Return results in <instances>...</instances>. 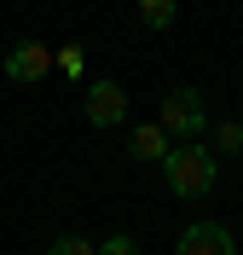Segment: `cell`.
<instances>
[{
  "label": "cell",
  "mask_w": 243,
  "mask_h": 255,
  "mask_svg": "<svg viewBox=\"0 0 243 255\" xmlns=\"http://www.w3.org/2000/svg\"><path fill=\"white\" fill-rule=\"evenodd\" d=\"M52 70V52L41 47V41H17L12 52H6V81H41Z\"/></svg>",
  "instance_id": "cell-5"
},
{
  "label": "cell",
  "mask_w": 243,
  "mask_h": 255,
  "mask_svg": "<svg viewBox=\"0 0 243 255\" xmlns=\"http://www.w3.org/2000/svg\"><path fill=\"white\" fill-rule=\"evenodd\" d=\"M162 174H168V191L174 197H209L214 180H220V157H214L209 145H197V139H179L168 145V157H162Z\"/></svg>",
  "instance_id": "cell-1"
},
{
  "label": "cell",
  "mask_w": 243,
  "mask_h": 255,
  "mask_svg": "<svg viewBox=\"0 0 243 255\" xmlns=\"http://www.w3.org/2000/svg\"><path fill=\"white\" fill-rule=\"evenodd\" d=\"M52 64H58L64 76H81V70H87V52H81V47H58V52H52Z\"/></svg>",
  "instance_id": "cell-10"
},
{
  "label": "cell",
  "mask_w": 243,
  "mask_h": 255,
  "mask_svg": "<svg viewBox=\"0 0 243 255\" xmlns=\"http://www.w3.org/2000/svg\"><path fill=\"white\" fill-rule=\"evenodd\" d=\"M128 151L139 162H162V157H168V128H162V122H133L128 128Z\"/></svg>",
  "instance_id": "cell-6"
},
{
  "label": "cell",
  "mask_w": 243,
  "mask_h": 255,
  "mask_svg": "<svg viewBox=\"0 0 243 255\" xmlns=\"http://www.w3.org/2000/svg\"><path fill=\"white\" fill-rule=\"evenodd\" d=\"M98 255H139V244L116 232V238H104V244H98Z\"/></svg>",
  "instance_id": "cell-11"
},
{
  "label": "cell",
  "mask_w": 243,
  "mask_h": 255,
  "mask_svg": "<svg viewBox=\"0 0 243 255\" xmlns=\"http://www.w3.org/2000/svg\"><path fill=\"white\" fill-rule=\"evenodd\" d=\"M162 128H168V139H203L209 133V105H203V93L197 87H168L162 93V116H157Z\"/></svg>",
  "instance_id": "cell-2"
},
{
  "label": "cell",
  "mask_w": 243,
  "mask_h": 255,
  "mask_svg": "<svg viewBox=\"0 0 243 255\" xmlns=\"http://www.w3.org/2000/svg\"><path fill=\"white\" fill-rule=\"evenodd\" d=\"M214 157H243V116L238 122H214Z\"/></svg>",
  "instance_id": "cell-7"
},
{
  "label": "cell",
  "mask_w": 243,
  "mask_h": 255,
  "mask_svg": "<svg viewBox=\"0 0 243 255\" xmlns=\"http://www.w3.org/2000/svg\"><path fill=\"white\" fill-rule=\"evenodd\" d=\"M139 17H145L151 29H168V23L179 17V6H174V0H139Z\"/></svg>",
  "instance_id": "cell-8"
},
{
  "label": "cell",
  "mask_w": 243,
  "mask_h": 255,
  "mask_svg": "<svg viewBox=\"0 0 243 255\" xmlns=\"http://www.w3.org/2000/svg\"><path fill=\"white\" fill-rule=\"evenodd\" d=\"M174 255H238V244H232V232L220 221H191L185 232H179Z\"/></svg>",
  "instance_id": "cell-3"
},
{
  "label": "cell",
  "mask_w": 243,
  "mask_h": 255,
  "mask_svg": "<svg viewBox=\"0 0 243 255\" xmlns=\"http://www.w3.org/2000/svg\"><path fill=\"white\" fill-rule=\"evenodd\" d=\"M47 255H98V244H87L81 232H64V238H52Z\"/></svg>",
  "instance_id": "cell-9"
},
{
  "label": "cell",
  "mask_w": 243,
  "mask_h": 255,
  "mask_svg": "<svg viewBox=\"0 0 243 255\" xmlns=\"http://www.w3.org/2000/svg\"><path fill=\"white\" fill-rule=\"evenodd\" d=\"M87 122L93 128H122L128 122V93H122V81H93V87H87Z\"/></svg>",
  "instance_id": "cell-4"
}]
</instances>
